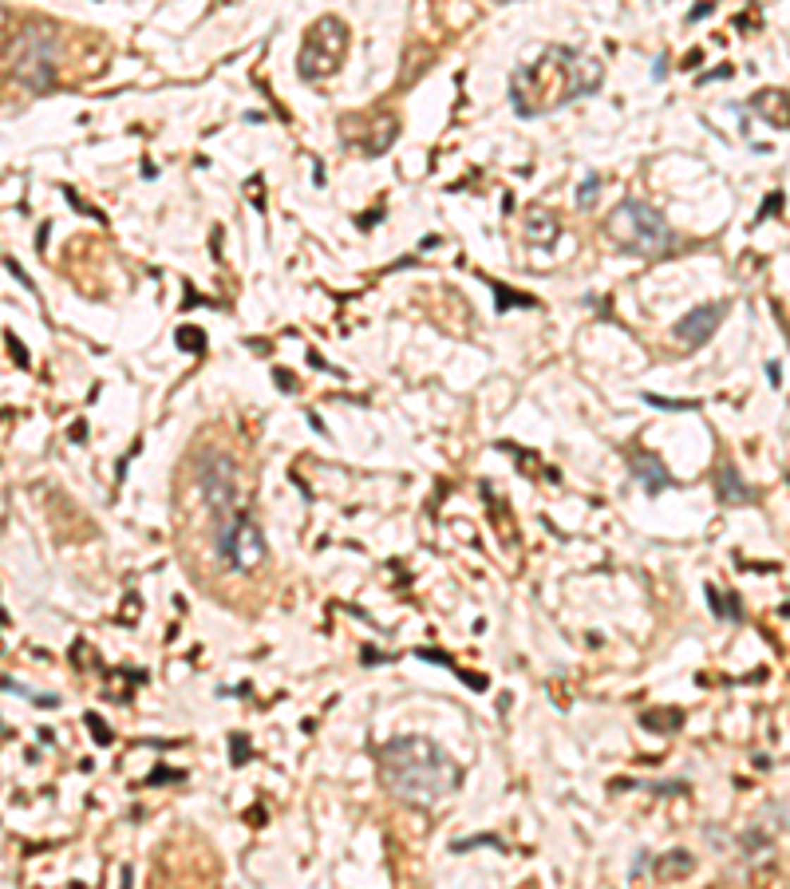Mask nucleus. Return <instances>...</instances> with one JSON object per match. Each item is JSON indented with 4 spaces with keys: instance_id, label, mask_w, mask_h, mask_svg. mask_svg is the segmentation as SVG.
<instances>
[{
    "instance_id": "1",
    "label": "nucleus",
    "mask_w": 790,
    "mask_h": 889,
    "mask_svg": "<svg viewBox=\"0 0 790 889\" xmlns=\"http://www.w3.org/2000/svg\"><path fill=\"white\" fill-rule=\"evenodd\" d=\"M600 83H605L600 60L577 48H565V44H553L533 63L510 75V103L521 119H541V115H553V111L600 91Z\"/></svg>"
},
{
    "instance_id": "2",
    "label": "nucleus",
    "mask_w": 790,
    "mask_h": 889,
    "mask_svg": "<svg viewBox=\"0 0 790 889\" xmlns=\"http://www.w3.org/2000/svg\"><path fill=\"white\" fill-rule=\"evenodd\" d=\"M380 775H383V787L395 799L419 810L439 807L447 795H455V787L462 779L459 763L450 759L435 740H423V735H403V740L383 743Z\"/></svg>"
},
{
    "instance_id": "3",
    "label": "nucleus",
    "mask_w": 790,
    "mask_h": 889,
    "mask_svg": "<svg viewBox=\"0 0 790 889\" xmlns=\"http://www.w3.org/2000/svg\"><path fill=\"white\" fill-rule=\"evenodd\" d=\"M605 233L620 253L629 257H664L676 245L668 218L656 206H648L644 198H624L617 210L605 221Z\"/></svg>"
},
{
    "instance_id": "4",
    "label": "nucleus",
    "mask_w": 790,
    "mask_h": 889,
    "mask_svg": "<svg viewBox=\"0 0 790 889\" xmlns=\"http://www.w3.org/2000/svg\"><path fill=\"white\" fill-rule=\"evenodd\" d=\"M344 56H348V24L340 16H321L300 40V51H297L300 80L316 83L324 75H332L344 63Z\"/></svg>"
},
{
    "instance_id": "5",
    "label": "nucleus",
    "mask_w": 790,
    "mask_h": 889,
    "mask_svg": "<svg viewBox=\"0 0 790 889\" xmlns=\"http://www.w3.org/2000/svg\"><path fill=\"white\" fill-rule=\"evenodd\" d=\"M16 80L28 91H51L56 87V36L51 28H28L16 44Z\"/></svg>"
},
{
    "instance_id": "6",
    "label": "nucleus",
    "mask_w": 790,
    "mask_h": 889,
    "mask_svg": "<svg viewBox=\"0 0 790 889\" xmlns=\"http://www.w3.org/2000/svg\"><path fill=\"white\" fill-rule=\"evenodd\" d=\"M202 494L210 502V514H214V529L230 526L237 518V467L233 459L218 455V450H206L202 455Z\"/></svg>"
},
{
    "instance_id": "7",
    "label": "nucleus",
    "mask_w": 790,
    "mask_h": 889,
    "mask_svg": "<svg viewBox=\"0 0 790 889\" xmlns=\"http://www.w3.org/2000/svg\"><path fill=\"white\" fill-rule=\"evenodd\" d=\"M214 546H218L221 558L241 573L257 570L261 561H265V534H261V526L253 518H245V514H237L230 526L214 529Z\"/></svg>"
},
{
    "instance_id": "8",
    "label": "nucleus",
    "mask_w": 790,
    "mask_h": 889,
    "mask_svg": "<svg viewBox=\"0 0 790 889\" xmlns=\"http://www.w3.org/2000/svg\"><path fill=\"white\" fill-rule=\"evenodd\" d=\"M723 317H727V305H723V300H715V305H696V309L676 324V336H680V344H688V348H700V344L711 340V332L720 329Z\"/></svg>"
},
{
    "instance_id": "9",
    "label": "nucleus",
    "mask_w": 790,
    "mask_h": 889,
    "mask_svg": "<svg viewBox=\"0 0 790 889\" xmlns=\"http://www.w3.org/2000/svg\"><path fill=\"white\" fill-rule=\"evenodd\" d=\"M632 474H636V482H641L648 494H660V490L676 486V479L664 470V462L656 459V455H648V450H636V455H632Z\"/></svg>"
},
{
    "instance_id": "10",
    "label": "nucleus",
    "mask_w": 790,
    "mask_h": 889,
    "mask_svg": "<svg viewBox=\"0 0 790 889\" xmlns=\"http://www.w3.org/2000/svg\"><path fill=\"white\" fill-rule=\"evenodd\" d=\"M715 490H720V502H727V506H743V502H755V490H751L747 482H743L731 467H723L720 474H715Z\"/></svg>"
},
{
    "instance_id": "11",
    "label": "nucleus",
    "mask_w": 790,
    "mask_h": 889,
    "mask_svg": "<svg viewBox=\"0 0 790 889\" xmlns=\"http://www.w3.org/2000/svg\"><path fill=\"white\" fill-rule=\"evenodd\" d=\"M490 293L498 300V312H506L510 305H521V309H533V297H521V293H510L502 281H490Z\"/></svg>"
},
{
    "instance_id": "12",
    "label": "nucleus",
    "mask_w": 790,
    "mask_h": 889,
    "mask_svg": "<svg viewBox=\"0 0 790 889\" xmlns=\"http://www.w3.org/2000/svg\"><path fill=\"white\" fill-rule=\"evenodd\" d=\"M708 601H711V613H715V617H723V620H739L743 617V609H735V597H723V593L711 589V585H708Z\"/></svg>"
},
{
    "instance_id": "13",
    "label": "nucleus",
    "mask_w": 790,
    "mask_h": 889,
    "mask_svg": "<svg viewBox=\"0 0 790 889\" xmlns=\"http://www.w3.org/2000/svg\"><path fill=\"white\" fill-rule=\"evenodd\" d=\"M174 340H178V348L182 352H206V332H198V329H190V324H182L178 332H174Z\"/></svg>"
},
{
    "instance_id": "14",
    "label": "nucleus",
    "mask_w": 790,
    "mask_h": 889,
    "mask_svg": "<svg viewBox=\"0 0 790 889\" xmlns=\"http://www.w3.org/2000/svg\"><path fill=\"white\" fill-rule=\"evenodd\" d=\"M688 869H691V854L676 850V854H668V862H660V878H676V873H688Z\"/></svg>"
},
{
    "instance_id": "15",
    "label": "nucleus",
    "mask_w": 790,
    "mask_h": 889,
    "mask_svg": "<svg viewBox=\"0 0 790 889\" xmlns=\"http://www.w3.org/2000/svg\"><path fill=\"white\" fill-rule=\"evenodd\" d=\"M597 186H600V178H597V174H589V178L581 182V190H577V206H585V210H589L593 202H597Z\"/></svg>"
},
{
    "instance_id": "16",
    "label": "nucleus",
    "mask_w": 790,
    "mask_h": 889,
    "mask_svg": "<svg viewBox=\"0 0 790 889\" xmlns=\"http://www.w3.org/2000/svg\"><path fill=\"white\" fill-rule=\"evenodd\" d=\"M644 400H648L652 407H672V411H696L700 407L696 400H660V396H648V391H644Z\"/></svg>"
},
{
    "instance_id": "17",
    "label": "nucleus",
    "mask_w": 790,
    "mask_h": 889,
    "mask_svg": "<svg viewBox=\"0 0 790 889\" xmlns=\"http://www.w3.org/2000/svg\"><path fill=\"white\" fill-rule=\"evenodd\" d=\"M4 340H8V348H12V360L20 364V368H28L32 360H28V352H24V344H20V340L12 336V332H8V336H4Z\"/></svg>"
},
{
    "instance_id": "18",
    "label": "nucleus",
    "mask_w": 790,
    "mask_h": 889,
    "mask_svg": "<svg viewBox=\"0 0 790 889\" xmlns=\"http://www.w3.org/2000/svg\"><path fill=\"white\" fill-rule=\"evenodd\" d=\"M4 265H8V273H16V277H20V285H24V289H28V293H36V285H32V277H28V273L20 269V265H16V257H4Z\"/></svg>"
},
{
    "instance_id": "19",
    "label": "nucleus",
    "mask_w": 790,
    "mask_h": 889,
    "mask_svg": "<svg viewBox=\"0 0 790 889\" xmlns=\"http://www.w3.org/2000/svg\"><path fill=\"white\" fill-rule=\"evenodd\" d=\"M779 210H782V194H779V190H774V194H770V198H767V202H763V210H759V221H763V218H767V214H779Z\"/></svg>"
},
{
    "instance_id": "20",
    "label": "nucleus",
    "mask_w": 790,
    "mask_h": 889,
    "mask_svg": "<svg viewBox=\"0 0 790 889\" xmlns=\"http://www.w3.org/2000/svg\"><path fill=\"white\" fill-rule=\"evenodd\" d=\"M87 723L95 728V743H111V735H107V728L99 723V716H87Z\"/></svg>"
},
{
    "instance_id": "21",
    "label": "nucleus",
    "mask_w": 790,
    "mask_h": 889,
    "mask_svg": "<svg viewBox=\"0 0 790 889\" xmlns=\"http://www.w3.org/2000/svg\"><path fill=\"white\" fill-rule=\"evenodd\" d=\"M703 16H711V4H696V8H691V16H688V20H703Z\"/></svg>"
},
{
    "instance_id": "22",
    "label": "nucleus",
    "mask_w": 790,
    "mask_h": 889,
    "mask_svg": "<svg viewBox=\"0 0 790 889\" xmlns=\"http://www.w3.org/2000/svg\"><path fill=\"white\" fill-rule=\"evenodd\" d=\"M767 376H770V384H774V388L782 384V368H779V364H767Z\"/></svg>"
}]
</instances>
